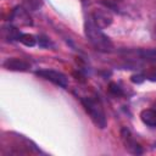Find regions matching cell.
Wrapping results in <instances>:
<instances>
[{"label":"cell","instance_id":"6da1fadb","mask_svg":"<svg viewBox=\"0 0 156 156\" xmlns=\"http://www.w3.org/2000/svg\"><path fill=\"white\" fill-rule=\"evenodd\" d=\"M84 32H85V37L88 38V40L90 41V44L99 51L102 52H110L113 49V43L111 41V39L102 33L101 28H99L98 26H95L93 23V21L89 18L85 20L84 23Z\"/></svg>","mask_w":156,"mask_h":156},{"label":"cell","instance_id":"7a4b0ae2","mask_svg":"<svg viewBox=\"0 0 156 156\" xmlns=\"http://www.w3.org/2000/svg\"><path fill=\"white\" fill-rule=\"evenodd\" d=\"M80 102L84 110L87 111V113L90 116V119L93 121V123L98 128L104 129L107 124V121H106V115H105V111L100 101L93 96H84V98H80Z\"/></svg>","mask_w":156,"mask_h":156},{"label":"cell","instance_id":"3957f363","mask_svg":"<svg viewBox=\"0 0 156 156\" xmlns=\"http://www.w3.org/2000/svg\"><path fill=\"white\" fill-rule=\"evenodd\" d=\"M10 22L16 27H28L33 24L32 17L27 9L23 6H16L10 15Z\"/></svg>","mask_w":156,"mask_h":156},{"label":"cell","instance_id":"277c9868","mask_svg":"<svg viewBox=\"0 0 156 156\" xmlns=\"http://www.w3.org/2000/svg\"><path fill=\"white\" fill-rule=\"evenodd\" d=\"M35 74L38 77H41L51 83H54L55 85H58L61 88H67L68 85V79L67 77L58 72V71H55V69H39V71H35Z\"/></svg>","mask_w":156,"mask_h":156},{"label":"cell","instance_id":"5b68a950","mask_svg":"<svg viewBox=\"0 0 156 156\" xmlns=\"http://www.w3.org/2000/svg\"><path fill=\"white\" fill-rule=\"evenodd\" d=\"M90 20L93 21V23L95 26L104 29V28H107L112 23L113 17H112L111 12L107 11L106 9H95L90 13Z\"/></svg>","mask_w":156,"mask_h":156},{"label":"cell","instance_id":"8992f818","mask_svg":"<svg viewBox=\"0 0 156 156\" xmlns=\"http://www.w3.org/2000/svg\"><path fill=\"white\" fill-rule=\"evenodd\" d=\"M121 139H122V143H123V145H124V147H126L127 151H129L130 154H134V155L143 154V147L134 139V136L132 135V133L129 132V129L122 128V130H121Z\"/></svg>","mask_w":156,"mask_h":156},{"label":"cell","instance_id":"52a82bcc","mask_svg":"<svg viewBox=\"0 0 156 156\" xmlns=\"http://www.w3.org/2000/svg\"><path fill=\"white\" fill-rule=\"evenodd\" d=\"M2 66H4V68H6L9 71H17V72H26L29 69V63L22 58H17V57L7 58L2 63Z\"/></svg>","mask_w":156,"mask_h":156},{"label":"cell","instance_id":"ba28073f","mask_svg":"<svg viewBox=\"0 0 156 156\" xmlns=\"http://www.w3.org/2000/svg\"><path fill=\"white\" fill-rule=\"evenodd\" d=\"M140 119L147 127H156V111L152 108H145L140 112Z\"/></svg>","mask_w":156,"mask_h":156},{"label":"cell","instance_id":"9c48e42d","mask_svg":"<svg viewBox=\"0 0 156 156\" xmlns=\"http://www.w3.org/2000/svg\"><path fill=\"white\" fill-rule=\"evenodd\" d=\"M21 32L17 29V27L15 26H4L2 27V37L6 39V40H18L20 37H21Z\"/></svg>","mask_w":156,"mask_h":156},{"label":"cell","instance_id":"30bf717a","mask_svg":"<svg viewBox=\"0 0 156 156\" xmlns=\"http://www.w3.org/2000/svg\"><path fill=\"white\" fill-rule=\"evenodd\" d=\"M18 41H21V43H22L23 45H26V46L32 48V46H34V45L37 44V38H35L33 34L22 33L21 37H20V39H18Z\"/></svg>","mask_w":156,"mask_h":156},{"label":"cell","instance_id":"8fae6325","mask_svg":"<svg viewBox=\"0 0 156 156\" xmlns=\"http://www.w3.org/2000/svg\"><path fill=\"white\" fill-rule=\"evenodd\" d=\"M24 1V5L27 6V9L29 10H39L43 5V0H23Z\"/></svg>","mask_w":156,"mask_h":156},{"label":"cell","instance_id":"7c38bea8","mask_svg":"<svg viewBox=\"0 0 156 156\" xmlns=\"http://www.w3.org/2000/svg\"><path fill=\"white\" fill-rule=\"evenodd\" d=\"M108 91H110L111 94L116 95V96H121V95H123L122 88H121L117 83H115V82H111V83L108 84Z\"/></svg>","mask_w":156,"mask_h":156},{"label":"cell","instance_id":"4fadbf2b","mask_svg":"<svg viewBox=\"0 0 156 156\" xmlns=\"http://www.w3.org/2000/svg\"><path fill=\"white\" fill-rule=\"evenodd\" d=\"M140 56L144 60H156V50H141Z\"/></svg>","mask_w":156,"mask_h":156},{"label":"cell","instance_id":"5bb4252c","mask_svg":"<svg viewBox=\"0 0 156 156\" xmlns=\"http://www.w3.org/2000/svg\"><path fill=\"white\" fill-rule=\"evenodd\" d=\"M130 80H132L133 83H135V84H140V83L144 82V77H143L141 74H134V76L130 77Z\"/></svg>","mask_w":156,"mask_h":156},{"label":"cell","instance_id":"9a60e30c","mask_svg":"<svg viewBox=\"0 0 156 156\" xmlns=\"http://www.w3.org/2000/svg\"><path fill=\"white\" fill-rule=\"evenodd\" d=\"M154 38H155V40H156V26H155V28H154Z\"/></svg>","mask_w":156,"mask_h":156}]
</instances>
